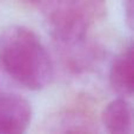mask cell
Masks as SVG:
<instances>
[{"label":"cell","mask_w":134,"mask_h":134,"mask_svg":"<svg viewBox=\"0 0 134 134\" xmlns=\"http://www.w3.org/2000/svg\"><path fill=\"white\" fill-rule=\"evenodd\" d=\"M125 9H126V18L127 21L130 23V25L132 26L133 23V0H125Z\"/></svg>","instance_id":"obj_7"},{"label":"cell","mask_w":134,"mask_h":134,"mask_svg":"<svg viewBox=\"0 0 134 134\" xmlns=\"http://www.w3.org/2000/svg\"><path fill=\"white\" fill-rule=\"evenodd\" d=\"M0 66L31 91L45 88L54 73L52 59L40 38L20 25L8 26L0 33Z\"/></svg>","instance_id":"obj_1"},{"label":"cell","mask_w":134,"mask_h":134,"mask_svg":"<svg viewBox=\"0 0 134 134\" xmlns=\"http://www.w3.org/2000/svg\"><path fill=\"white\" fill-rule=\"evenodd\" d=\"M109 83L121 97H132L134 87V53L130 45L112 60Z\"/></svg>","instance_id":"obj_4"},{"label":"cell","mask_w":134,"mask_h":134,"mask_svg":"<svg viewBox=\"0 0 134 134\" xmlns=\"http://www.w3.org/2000/svg\"><path fill=\"white\" fill-rule=\"evenodd\" d=\"M25 1H28V2H37V1H39V0H25Z\"/></svg>","instance_id":"obj_8"},{"label":"cell","mask_w":134,"mask_h":134,"mask_svg":"<svg viewBox=\"0 0 134 134\" xmlns=\"http://www.w3.org/2000/svg\"><path fill=\"white\" fill-rule=\"evenodd\" d=\"M32 120V106L19 94H0V134H20Z\"/></svg>","instance_id":"obj_3"},{"label":"cell","mask_w":134,"mask_h":134,"mask_svg":"<svg viewBox=\"0 0 134 134\" xmlns=\"http://www.w3.org/2000/svg\"><path fill=\"white\" fill-rule=\"evenodd\" d=\"M101 122L109 133H131L133 125V112L131 104L125 98L112 100L102 111Z\"/></svg>","instance_id":"obj_5"},{"label":"cell","mask_w":134,"mask_h":134,"mask_svg":"<svg viewBox=\"0 0 134 134\" xmlns=\"http://www.w3.org/2000/svg\"><path fill=\"white\" fill-rule=\"evenodd\" d=\"M42 16L48 33L64 46L81 44L94 19L86 0H47Z\"/></svg>","instance_id":"obj_2"},{"label":"cell","mask_w":134,"mask_h":134,"mask_svg":"<svg viewBox=\"0 0 134 134\" xmlns=\"http://www.w3.org/2000/svg\"><path fill=\"white\" fill-rule=\"evenodd\" d=\"M94 19H102L107 13V0H86Z\"/></svg>","instance_id":"obj_6"}]
</instances>
